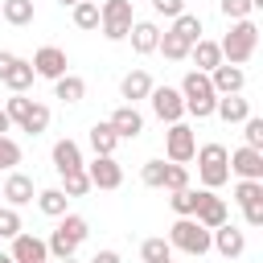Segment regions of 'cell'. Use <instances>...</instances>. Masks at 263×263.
<instances>
[{
    "label": "cell",
    "instance_id": "cell-1",
    "mask_svg": "<svg viewBox=\"0 0 263 263\" xmlns=\"http://www.w3.org/2000/svg\"><path fill=\"white\" fill-rule=\"evenodd\" d=\"M255 45H259V29H255V21H234V25H230V33L218 41V49H222V62H226V66H242V62H251Z\"/></svg>",
    "mask_w": 263,
    "mask_h": 263
},
{
    "label": "cell",
    "instance_id": "cell-2",
    "mask_svg": "<svg viewBox=\"0 0 263 263\" xmlns=\"http://www.w3.org/2000/svg\"><path fill=\"white\" fill-rule=\"evenodd\" d=\"M181 99H185V111H189L193 119H210V115H214V103H218V95H214V86H210V74L189 70V74L181 78Z\"/></svg>",
    "mask_w": 263,
    "mask_h": 263
},
{
    "label": "cell",
    "instance_id": "cell-3",
    "mask_svg": "<svg viewBox=\"0 0 263 263\" xmlns=\"http://www.w3.org/2000/svg\"><path fill=\"white\" fill-rule=\"evenodd\" d=\"M86 234H90L86 218H78V214H62L58 230L45 238V251H49V255H58V259H70V255L86 242Z\"/></svg>",
    "mask_w": 263,
    "mask_h": 263
},
{
    "label": "cell",
    "instance_id": "cell-4",
    "mask_svg": "<svg viewBox=\"0 0 263 263\" xmlns=\"http://www.w3.org/2000/svg\"><path fill=\"white\" fill-rule=\"evenodd\" d=\"M193 156H197V177H201L205 189H218V185L230 181V152H226V144H201Z\"/></svg>",
    "mask_w": 263,
    "mask_h": 263
},
{
    "label": "cell",
    "instance_id": "cell-5",
    "mask_svg": "<svg viewBox=\"0 0 263 263\" xmlns=\"http://www.w3.org/2000/svg\"><path fill=\"white\" fill-rule=\"evenodd\" d=\"M168 247H177L185 255H205L210 251V230L197 218H177L173 230H168Z\"/></svg>",
    "mask_w": 263,
    "mask_h": 263
},
{
    "label": "cell",
    "instance_id": "cell-6",
    "mask_svg": "<svg viewBox=\"0 0 263 263\" xmlns=\"http://www.w3.org/2000/svg\"><path fill=\"white\" fill-rule=\"evenodd\" d=\"M99 25L107 41H123L132 33V0H107L99 4Z\"/></svg>",
    "mask_w": 263,
    "mask_h": 263
},
{
    "label": "cell",
    "instance_id": "cell-7",
    "mask_svg": "<svg viewBox=\"0 0 263 263\" xmlns=\"http://www.w3.org/2000/svg\"><path fill=\"white\" fill-rule=\"evenodd\" d=\"M164 152H168V164H185V160H193V152H197L193 127H189V123H168Z\"/></svg>",
    "mask_w": 263,
    "mask_h": 263
},
{
    "label": "cell",
    "instance_id": "cell-8",
    "mask_svg": "<svg viewBox=\"0 0 263 263\" xmlns=\"http://www.w3.org/2000/svg\"><path fill=\"white\" fill-rule=\"evenodd\" d=\"M152 111H156V119H164V123H181V115H185V99H181V90H173V86H152Z\"/></svg>",
    "mask_w": 263,
    "mask_h": 263
},
{
    "label": "cell",
    "instance_id": "cell-9",
    "mask_svg": "<svg viewBox=\"0 0 263 263\" xmlns=\"http://www.w3.org/2000/svg\"><path fill=\"white\" fill-rule=\"evenodd\" d=\"M29 66H33V74H37V78L58 82V78L66 74V53H62L58 45H41V49L33 53V62H29Z\"/></svg>",
    "mask_w": 263,
    "mask_h": 263
},
{
    "label": "cell",
    "instance_id": "cell-10",
    "mask_svg": "<svg viewBox=\"0 0 263 263\" xmlns=\"http://www.w3.org/2000/svg\"><path fill=\"white\" fill-rule=\"evenodd\" d=\"M82 173H86L90 185H99V189H119V185H123V168H119L115 156H95L90 168H82Z\"/></svg>",
    "mask_w": 263,
    "mask_h": 263
},
{
    "label": "cell",
    "instance_id": "cell-11",
    "mask_svg": "<svg viewBox=\"0 0 263 263\" xmlns=\"http://www.w3.org/2000/svg\"><path fill=\"white\" fill-rule=\"evenodd\" d=\"M205 230H218L222 222H230V210L222 197H214V189H201V201H197V214H193Z\"/></svg>",
    "mask_w": 263,
    "mask_h": 263
},
{
    "label": "cell",
    "instance_id": "cell-12",
    "mask_svg": "<svg viewBox=\"0 0 263 263\" xmlns=\"http://www.w3.org/2000/svg\"><path fill=\"white\" fill-rule=\"evenodd\" d=\"M210 247H218V255H226V259H238V255L247 251V234H242L238 226L222 222L218 230H210Z\"/></svg>",
    "mask_w": 263,
    "mask_h": 263
},
{
    "label": "cell",
    "instance_id": "cell-13",
    "mask_svg": "<svg viewBox=\"0 0 263 263\" xmlns=\"http://www.w3.org/2000/svg\"><path fill=\"white\" fill-rule=\"evenodd\" d=\"M210 86H214V95H238L242 86H247V74H242V66H214L210 70Z\"/></svg>",
    "mask_w": 263,
    "mask_h": 263
},
{
    "label": "cell",
    "instance_id": "cell-14",
    "mask_svg": "<svg viewBox=\"0 0 263 263\" xmlns=\"http://www.w3.org/2000/svg\"><path fill=\"white\" fill-rule=\"evenodd\" d=\"M230 173H238L242 181H263V152L242 144L238 152H230Z\"/></svg>",
    "mask_w": 263,
    "mask_h": 263
},
{
    "label": "cell",
    "instance_id": "cell-15",
    "mask_svg": "<svg viewBox=\"0 0 263 263\" xmlns=\"http://www.w3.org/2000/svg\"><path fill=\"white\" fill-rule=\"evenodd\" d=\"M107 123H111V132H115L119 140H136V136L144 132V115H140L136 107H115Z\"/></svg>",
    "mask_w": 263,
    "mask_h": 263
},
{
    "label": "cell",
    "instance_id": "cell-16",
    "mask_svg": "<svg viewBox=\"0 0 263 263\" xmlns=\"http://www.w3.org/2000/svg\"><path fill=\"white\" fill-rule=\"evenodd\" d=\"M45 238H37V234H16L12 238V263H45Z\"/></svg>",
    "mask_w": 263,
    "mask_h": 263
},
{
    "label": "cell",
    "instance_id": "cell-17",
    "mask_svg": "<svg viewBox=\"0 0 263 263\" xmlns=\"http://www.w3.org/2000/svg\"><path fill=\"white\" fill-rule=\"evenodd\" d=\"M0 193H4V201L16 210V205H29L33 201V177H25V173H8V181L0 185Z\"/></svg>",
    "mask_w": 263,
    "mask_h": 263
},
{
    "label": "cell",
    "instance_id": "cell-18",
    "mask_svg": "<svg viewBox=\"0 0 263 263\" xmlns=\"http://www.w3.org/2000/svg\"><path fill=\"white\" fill-rule=\"evenodd\" d=\"M132 49L136 53H156V45H160V29L152 25V21H132Z\"/></svg>",
    "mask_w": 263,
    "mask_h": 263
},
{
    "label": "cell",
    "instance_id": "cell-19",
    "mask_svg": "<svg viewBox=\"0 0 263 263\" xmlns=\"http://www.w3.org/2000/svg\"><path fill=\"white\" fill-rule=\"evenodd\" d=\"M33 78H37V74H33V66H29L25 58H16V62H12V66H8L4 74H0V82H4V86H8L12 95H25V90L33 86Z\"/></svg>",
    "mask_w": 263,
    "mask_h": 263
},
{
    "label": "cell",
    "instance_id": "cell-20",
    "mask_svg": "<svg viewBox=\"0 0 263 263\" xmlns=\"http://www.w3.org/2000/svg\"><path fill=\"white\" fill-rule=\"evenodd\" d=\"M152 78H148V70H132V74H123V82H119V95L127 99V107L136 103V99H148L152 95Z\"/></svg>",
    "mask_w": 263,
    "mask_h": 263
},
{
    "label": "cell",
    "instance_id": "cell-21",
    "mask_svg": "<svg viewBox=\"0 0 263 263\" xmlns=\"http://www.w3.org/2000/svg\"><path fill=\"white\" fill-rule=\"evenodd\" d=\"M53 168H58L62 177L82 168V152H78V144H74V140H58V144H53Z\"/></svg>",
    "mask_w": 263,
    "mask_h": 263
},
{
    "label": "cell",
    "instance_id": "cell-22",
    "mask_svg": "<svg viewBox=\"0 0 263 263\" xmlns=\"http://www.w3.org/2000/svg\"><path fill=\"white\" fill-rule=\"evenodd\" d=\"M189 58L197 62V70H201V74H210L214 66H222V49H218V41H205V37H201V41H193Z\"/></svg>",
    "mask_w": 263,
    "mask_h": 263
},
{
    "label": "cell",
    "instance_id": "cell-23",
    "mask_svg": "<svg viewBox=\"0 0 263 263\" xmlns=\"http://www.w3.org/2000/svg\"><path fill=\"white\" fill-rule=\"evenodd\" d=\"M214 115H222L226 123H242V119L251 115V107H247V99H238V95H218Z\"/></svg>",
    "mask_w": 263,
    "mask_h": 263
},
{
    "label": "cell",
    "instance_id": "cell-24",
    "mask_svg": "<svg viewBox=\"0 0 263 263\" xmlns=\"http://www.w3.org/2000/svg\"><path fill=\"white\" fill-rule=\"evenodd\" d=\"M86 95V82L78 78V74H62L58 82H53V99H62V103H78Z\"/></svg>",
    "mask_w": 263,
    "mask_h": 263
},
{
    "label": "cell",
    "instance_id": "cell-25",
    "mask_svg": "<svg viewBox=\"0 0 263 263\" xmlns=\"http://www.w3.org/2000/svg\"><path fill=\"white\" fill-rule=\"evenodd\" d=\"M115 144H119V136L111 132V123H95V127H90V148H95V156H115Z\"/></svg>",
    "mask_w": 263,
    "mask_h": 263
},
{
    "label": "cell",
    "instance_id": "cell-26",
    "mask_svg": "<svg viewBox=\"0 0 263 263\" xmlns=\"http://www.w3.org/2000/svg\"><path fill=\"white\" fill-rule=\"evenodd\" d=\"M0 16L8 21V25H33V0H4L0 4Z\"/></svg>",
    "mask_w": 263,
    "mask_h": 263
},
{
    "label": "cell",
    "instance_id": "cell-27",
    "mask_svg": "<svg viewBox=\"0 0 263 263\" xmlns=\"http://www.w3.org/2000/svg\"><path fill=\"white\" fill-rule=\"evenodd\" d=\"M156 49H160V53H164L168 62H185L193 45H189L185 37H177V33H160V45H156Z\"/></svg>",
    "mask_w": 263,
    "mask_h": 263
},
{
    "label": "cell",
    "instance_id": "cell-28",
    "mask_svg": "<svg viewBox=\"0 0 263 263\" xmlns=\"http://www.w3.org/2000/svg\"><path fill=\"white\" fill-rule=\"evenodd\" d=\"M168 201H173V214L177 218H193L197 214V201H201V189H177Z\"/></svg>",
    "mask_w": 263,
    "mask_h": 263
},
{
    "label": "cell",
    "instance_id": "cell-29",
    "mask_svg": "<svg viewBox=\"0 0 263 263\" xmlns=\"http://www.w3.org/2000/svg\"><path fill=\"white\" fill-rule=\"evenodd\" d=\"M168 33H177V37H185L189 45L193 41H201V16H193V12H181L177 21H173V29Z\"/></svg>",
    "mask_w": 263,
    "mask_h": 263
},
{
    "label": "cell",
    "instance_id": "cell-30",
    "mask_svg": "<svg viewBox=\"0 0 263 263\" xmlns=\"http://www.w3.org/2000/svg\"><path fill=\"white\" fill-rule=\"evenodd\" d=\"M45 127H49V107H45V103H33V107H29V115L21 119V132H29V136H41Z\"/></svg>",
    "mask_w": 263,
    "mask_h": 263
},
{
    "label": "cell",
    "instance_id": "cell-31",
    "mask_svg": "<svg viewBox=\"0 0 263 263\" xmlns=\"http://www.w3.org/2000/svg\"><path fill=\"white\" fill-rule=\"evenodd\" d=\"M66 201H70V197H66L62 189H41V193H37V205H41V214H49V218H62V214H66Z\"/></svg>",
    "mask_w": 263,
    "mask_h": 263
},
{
    "label": "cell",
    "instance_id": "cell-32",
    "mask_svg": "<svg viewBox=\"0 0 263 263\" xmlns=\"http://www.w3.org/2000/svg\"><path fill=\"white\" fill-rule=\"evenodd\" d=\"M140 255H144V263H164V259H173V247H168V238H144Z\"/></svg>",
    "mask_w": 263,
    "mask_h": 263
},
{
    "label": "cell",
    "instance_id": "cell-33",
    "mask_svg": "<svg viewBox=\"0 0 263 263\" xmlns=\"http://www.w3.org/2000/svg\"><path fill=\"white\" fill-rule=\"evenodd\" d=\"M160 189H168V193L189 189V168H185V164H164V185H160Z\"/></svg>",
    "mask_w": 263,
    "mask_h": 263
},
{
    "label": "cell",
    "instance_id": "cell-34",
    "mask_svg": "<svg viewBox=\"0 0 263 263\" xmlns=\"http://www.w3.org/2000/svg\"><path fill=\"white\" fill-rule=\"evenodd\" d=\"M234 201H238V205L263 201V181H238V185H234Z\"/></svg>",
    "mask_w": 263,
    "mask_h": 263
},
{
    "label": "cell",
    "instance_id": "cell-35",
    "mask_svg": "<svg viewBox=\"0 0 263 263\" xmlns=\"http://www.w3.org/2000/svg\"><path fill=\"white\" fill-rule=\"evenodd\" d=\"M16 164H21V144L8 140V136H0V173H12Z\"/></svg>",
    "mask_w": 263,
    "mask_h": 263
},
{
    "label": "cell",
    "instance_id": "cell-36",
    "mask_svg": "<svg viewBox=\"0 0 263 263\" xmlns=\"http://www.w3.org/2000/svg\"><path fill=\"white\" fill-rule=\"evenodd\" d=\"M74 25H78V29H99V4H95V0L74 4Z\"/></svg>",
    "mask_w": 263,
    "mask_h": 263
},
{
    "label": "cell",
    "instance_id": "cell-37",
    "mask_svg": "<svg viewBox=\"0 0 263 263\" xmlns=\"http://www.w3.org/2000/svg\"><path fill=\"white\" fill-rule=\"evenodd\" d=\"M86 189H90V177H86L82 168H78V173H66V177H62V193H66V197H82Z\"/></svg>",
    "mask_w": 263,
    "mask_h": 263
},
{
    "label": "cell",
    "instance_id": "cell-38",
    "mask_svg": "<svg viewBox=\"0 0 263 263\" xmlns=\"http://www.w3.org/2000/svg\"><path fill=\"white\" fill-rule=\"evenodd\" d=\"M242 136H247V148H255V152H263V119H255V115H247V119H242Z\"/></svg>",
    "mask_w": 263,
    "mask_h": 263
},
{
    "label": "cell",
    "instance_id": "cell-39",
    "mask_svg": "<svg viewBox=\"0 0 263 263\" xmlns=\"http://www.w3.org/2000/svg\"><path fill=\"white\" fill-rule=\"evenodd\" d=\"M21 234V214L12 205H0V238H16Z\"/></svg>",
    "mask_w": 263,
    "mask_h": 263
},
{
    "label": "cell",
    "instance_id": "cell-40",
    "mask_svg": "<svg viewBox=\"0 0 263 263\" xmlns=\"http://www.w3.org/2000/svg\"><path fill=\"white\" fill-rule=\"evenodd\" d=\"M140 181H144L148 189H160V185H164V160H148V164L140 168Z\"/></svg>",
    "mask_w": 263,
    "mask_h": 263
},
{
    "label": "cell",
    "instance_id": "cell-41",
    "mask_svg": "<svg viewBox=\"0 0 263 263\" xmlns=\"http://www.w3.org/2000/svg\"><path fill=\"white\" fill-rule=\"evenodd\" d=\"M29 107H33V99H25V95H12V99H8V107H4V115H8L12 123H21V119L29 115Z\"/></svg>",
    "mask_w": 263,
    "mask_h": 263
},
{
    "label": "cell",
    "instance_id": "cell-42",
    "mask_svg": "<svg viewBox=\"0 0 263 263\" xmlns=\"http://www.w3.org/2000/svg\"><path fill=\"white\" fill-rule=\"evenodd\" d=\"M218 8H222V16H226V21H247V12H251V0H222Z\"/></svg>",
    "mask_w": 263,
    "mask_h": 263
},
{
    "label": "cell",
    "instance_id": "cell-43",
    "mask_svg": "<svg viewBox=\"0 0 263 263\" xmlns=\"http://www.w3.org/2000/svg\"><path fill=\"white\" fill-rule=\"evenodd\" d=\"M152 8H156L160 16H173V21H177V16L185 12V0H152Z\"/></svg>",
    "mask_w": 263,
    "mask_h": 263
},
{
    "label": "cell",
    "instance_id": "cell-44",
    "mask_svg": "<svg viewBox=\"0 0 263 263\" xmlns=\"http://www.w3.org/2000/svg\"><path fill=\"white\" fill-rule=\"evenodd\" d=\"M242 218H247V226H263V201H255V205H242Z\"/></svg>",
    "mask_w": 263,
    "mask_h": 263
},
{
    "label": "cell",
    "instance_id": "cell-45",
    "mask_svg": "<svg viewBox=\"0 0 263 263\" xmlns=\"http://www.w3.org/2000/svg\"><path fill=\"white\" fill-rule=\"evenodd\" d=\"M90 263H123V259H119L115 251H95V255H90Z\"/></svg>",
    "mask_w": 263,
    "mask_h": 263
},
{
    "label": "cell",
    "instance_id": "cell-46",
    "mask_svg": "<svg viewBox=\"0 0 263 263\" xmlns=\"http://www.w3.org/2000/svg\"><path fill=\"white\" fill-rule=\"evenodd\" d=\"M12 62H16V53H8V49H0V74H4V70L12 66Z\"/></svg>",
    "mask_w": 263,
    "mask_h": 263
},
{
    "label": "cell",
    "instance_id": "cell-47",
    "mask_svg": "<svg viewBox=\"0 0 263 263\" xmlns=\"http://www.w3.org/2000/svg\"><path fill=\"white\" fill-rule=\"evenodd\" d=\"M8 127H12V119H8V115H4V111H0V136H4V132H8Z\"/></svg>",
    "mask_w": 263,
    "mask_h": 263
},
{
    "label": "cell",
    "instance_id": "cell-48",
    "mask_svg": "<svg viewBox=\"0 0 263 263\" xmlns=\"http://www.w3.org/2000/svg\"><path fill=\"white\" fill-rule=\"evenodd\" d=\"M58 4H62V8L70 4V8H74V4H86V0H58ZM95 4H99V0H95Z\"/></svg>",
    "mask_w": 263,
    "mask_h": 263
},
{
    "label": "cell",
    "instance_id": "cell-49",
    "mask_svg": "<svg viewBox=\"0 0 263 263\" xmlns=\"http://www.w3.org/2000/svg\"><path fill=\"white\" fill-rule=\"evenodd\" d=\"M58 263H78V259H74V255H70V259H58Z\"/></svg>",
    "mask_w": 263,
    "mask_h": 263
},
{
    "label": "cell",
    "instance_id": "cell-50",
    "mask_svg": "<svg viewBox=\"0 0 263 263\" xmlns=\"http://www.w3.org/2000/svg\"><path fill=\"white\" fill-rule=\"evenodd\" d=\"M0 263H12V255H0Z\"/></svg>",
    "mask_w": 263,
    "mask_h": 263
},
{
    "label": "cell",
    "instance_id": "cell-51",
    "mask_svg": "<svg viewBox=\"0 0 263 263\" xmlns=\"http://www.w3.org/2000/svg\"><path fill=\"white\" fill-rule=\"evenodd\" d=\"M164 263H173V259H164Z\"/></svg>",
    "mask_w": 263,
    "mask_h": 263
},
{
    "label": "cell",
    "instance_id": "cell-52",
    "mask_svg": "<svg viewBox=\"0 0 263 263\" xmlns=\"http://www.w3.org/2000/svg\"><path fill=\"white\" fill-rule=\"evenodd\" d=\"M0 201H4V193H0Z\"/></svg>",
    "mask_w": 263,
    "mask_h": 263
},
{
    "label": "cell",
    "instance_id": "cell-53",
    "mask_svg": "<svg viewBox=\"0 0 263 263\" xmlns=\"http://www.w3.org/2000/svg\"><path fill=\"white\" fill-rule=\"evenodd\" d=\"M0 4H4V0H0Z\"/></svg>",
    "mask_w": 263,
    "mask_h": 263
}]
</instances>
